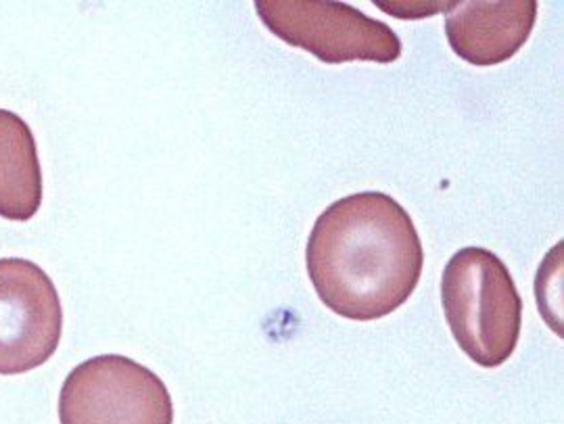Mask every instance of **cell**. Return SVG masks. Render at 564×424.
Returning <instances> with one entry per match:
<instances>
[{"mask_svg":"<svg viewBox=\"0 0 564 424\" xmlns=\"http://www.w3.org/2000/svg\"><path fill=\"white\" fill-rule=\"evenodd\" d=\"M61 424H174V404L162 379L126 356L78 363L59 393Z\"/></svg>","mask_w":564,"mask_h":424,"instance_id":"cell-4","label":"cell"},{"mask_svg":"<svg viewBox=\"0 0 564 424\" xmlns=\"http://www.w3.org/2000/svg\"><path fill=\"white\" fill-rule=\"evenodd\" d=\"M63 333L57 286L39 263L0 260V374H25L48 362Z\"/></svg>","mask_w":564,"mask_h":424,"instance_id":"cell-5","label":"cell"},{"mask_svg":"<svg viewBox=\"0 0 564 424\" xmlns=\"http://www.w3.org/2000/svg\"><path fill=\"white\" fill-rule=\"evenodd\" d=\"M42 205L39 146L28 121L0 109V218L32 220Z\"/></svg>","mask_w":564,"mask_h":424,"instance_id":"cell-7","label":"cell"},{"mask_svg":"<svg viewBox=\"0 0 564 424\" xmlns=\"http://www.w3.org/2000/svg\"><path fill=\"white\" fill-rule=\"evenodd\" d=\"M445 36L460 59L491 67L523 48L538 21L535 0L447 2Z\"/></svg>","mask_w":564,"mask_h":424,"instance_id":"cell-6","label":"cell"},{"mask_svg":"<svg viewBox=\"0 0 564 424\" xmlns=\"http://www.w3.org/2000/svg\"><path fill=\"white\" fill-rule=\"evenodd\" d=\"M445 320L464 354L484 368H498L514 354L523 302L506 263L484 247H464L442 276Z\"/></svg>","mask_w":564,"mask_h":424,"instance_id":"cell-2","label":"cell"},{"mask_svg":"<svg viewBox=\"0 0 564 424\" xmlns=\"http://www.w3.org/2000/svg\"><path fill=\"white\" fill-rule=\"evenodd\" d=\"M256 11L279 41L328 65L347 61L393 63L402 57V42L387 23L345 2L258 0Z\"/></svg>","mask_w":564,"mask_h":424,"instance_id":"cell-3","label":"cell"},{"mask_svg":"<svg viewBox=\"0 0 564 424\" xmlns=\"http://www.w3.org/2000/svg\"><path fill=\"white\" fill-rule=\"evenodd\" d=\"M305 265L330 312L370 323L400 309L414 293L423 274V242L400 203L366 191L324 209L310 232Z\"/></svg>","mask_w":564,"mask_h":424,"instance_id":"cell-1","label":"cell"}]
</instances>
